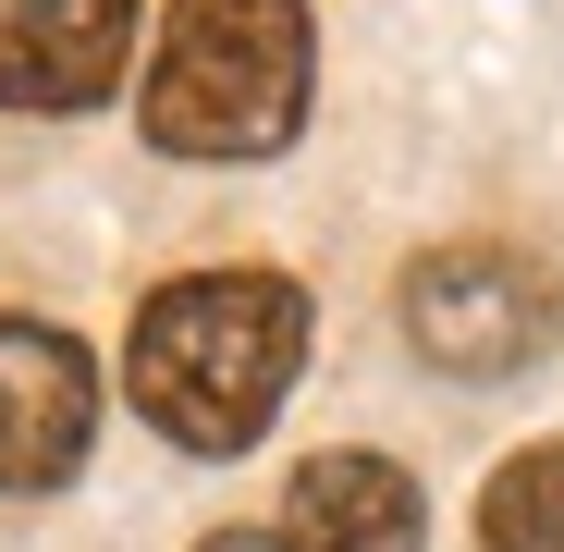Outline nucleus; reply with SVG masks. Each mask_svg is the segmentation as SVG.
I'll use <instances>...</instances> for the list:
<instances>
[{"mask_svg": "<svg viewBox=\"0 0 564 552\" xmlns=\"http://www.w3.org/2000/svg\"><path fill=\"white\" fill-rule=\"evenodd\" d=\"M307 368V295L282 270H184L135 307L123 393L184 454H246Z\"/></svg>", "mask_w": 564, "mask_h": 552, "instance_id": "1", "label": "nucleus"}, {"mask_svg": "<svg viewBox=\"0 0 564 552\" xmlns=\"http://www.w3.org/2000/svg\"><path fill=\"white\" fill-rule=\"evenodd\" d=\"M319 86L307 0H172L148 50V148L172 160H270L295 148Z\"/></svg>", "mask_w": 564, "mask_h": 552, "instance_id": "2", "label": "nucleus"}, {"mask_svg": "<svg viewBox=\"0 0 564 552\" xmlns=\"http://www.w3.org/2000/svg\"><path fill=\"white\" fill-rule=\"evenodd\" d=\"M405 332L454 381H503V368H528L564 332V283L528 246H430L405 270Z\"/></svg>", "mask_w": 564, "mask_h": 552, "instance_id": "3", "label": "nucleus"}, {"mask_svg": "<svg viewBox=\"0 0 564 552\" xmlns=\"http://www.w3.org/2000/svg\"><path fill=\"white\" fill-rule=\"evenodd\" d=\"M99 442V368L62 320L0 307V491H62Z\"/></svg>", "mask_w": 564, "mask_h": 552, "instance_id": "4", "label": "nucleus"}, {"mask_svg": "<svg viewBox=\"0 0 564 552\" xmlns=\"http://www.w3.org/2000/svg\"><path fill=\"white\" fill-rule=\"evenodd\" d=\"M135 62V0H0V111H99Z\"/></svg>", "mask_w": 564, "mask_h": 552, "instance_id": "5", "label": "nucleus"}, {"mask_svg": "<svg viewBox=\"0 0 564 552\" xmlns=\"http://www.w3.org/2000/svg\"><path fill=\"white\" fill-rule=\"evenodd\" d=\"M417 540H430V504L381 454H307L282 491V552H417Z\"/></svg>", "mask_w": 564, "mask_h": 552, "instance_id": "6", "label": "nucleus"}, {"mask_svg": "<svg viewBox=\"0 0 564 552\" xmlns=\"http://www.w3.org/2000/svg\"><path fill=\"white\" fill-rule=\"evenodd\" d=\"M479 540H491V552H564V442H528L516 467H491Z\"/></svg>", "mask_w": 564, "mask_h": 552, "instance_id": "7", "label": "nucleus"}, {"mask_svg": "<svg viewBox=\"0 0 564 552\" xmlns=\"http://www.w3.org/2000/svg\"><path fill=\"white\" fill-rule=\"evenodd\" d=\"M197 552H282L270 528H221V540H197Z\"/></svg>", "mask_w": 564, "mask_h": 552, "instance_id": "8", "label": "nucleus"}]
</instances>
